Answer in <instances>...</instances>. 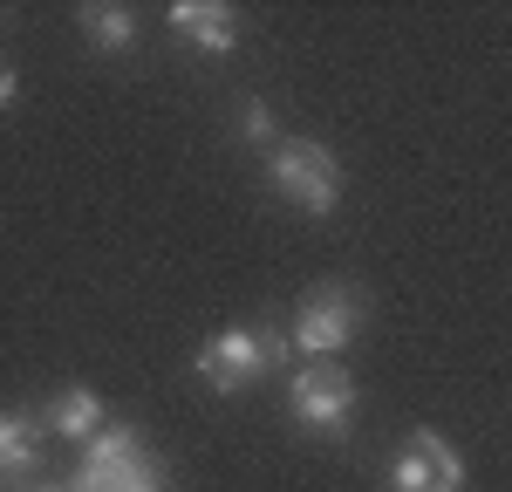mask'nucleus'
<instances>
[{
	"label": "nucleus",
	"instance_id": "6e6552de",
	"mask_svg": "<svg viewBox=\"0 0 512 492\" xmlns=\"http://www.w3.org/2000/svg\"><path fill=\"white\" fill-rule=\"evenodd\" d=\"M41 458V424L28 410H0V479H28Z\"/></svg>",
	"mask_w": 512,
	"mask_h": 492
},
{
	"label": "nucleus",
	"instance_id": "9b49d317",
	"mask_svg": "<svg viewBox=\"0 0 512 492\" xmlns=\"http://www.w3.org/2000/svg\"><path fill=\"white\" fill-rule=\"evenodd\" d=\"M239 130H246V144H260V151H274V144H280V130H274V110H267L260 96H253V103L239 110Z\"/></svg>",
	"mask_w": 512,
	"mask_h": 492
},
{
	"label": "nucleus",
	"instance_id": "423d86ee",
	"mask_svg": "<svg viewBox=\"0 0 512 492\" xmlns=\"http://www.w3.org/2000/svg\"><path fill=\"white\" fill-rule=\"evenodd\" d=\"M164 21L178 28L185 48H205V55H233L239 48V7H226V0H171Z\"/></svg>",
	"mask_w": 512,
	"mask_h": 492
},
{
	"label": "nucleus",
	"instance_id": "4468645a",
	"mask_svg": "<svg viewBox=\"0 0 512 492\" xmlns=\"http://www.w3.org/2000/svg\"><path fill=\"white\" fill-rule=\"evenodd\" d=\"M35 492H76V486H35Z\"/></svg>",
	"mask_w": 512,
	"mask_h": 492
},
{
	"label": "nucleus",
	"instance_id": "7ed1b4c3",
	"mask_svg": "<svg viewBox=\"0 0 512 492\" xmlns=\"http://www.w3.org/2000/svg\"><path fill=\"white\" fill-rule=\"evenodd\" d=\"M76 492H164V465L144 451V438L130 424H103L89 445H82Z\"/></svg>",
	"mask_w": 512,
	"mask_h": 492
},
{
	"label": "nucleus",
	"instance_id": "f257e3e1",
	"mask_svg": "<svg viewBox=\"0 0 512 492\" xmlns=\"http://www.w3.org/2000/svg\"><path fill=\"white\" fill-rule=\"evenodd\" d=\"M362 322H369V294H362V287L355 281H315L301 294V308H294L287 342H294V356H308V363H335L355 335H362Z\"/></svg>",
	"mask_w": 512,
	"mask_h": 492
},
{
	"label": "nucleus",
	"instance_id": "0eeeda50",
	"mask_svg": "<svg viewBox=\"0 0 512 492\" xmlns=\"http://www.w3.org/2000/svg\"><path fill=\"white\" fill-rule=\"evenodd\" d=\"M41 424H48L55 438H76V445H89V438L110 424V404H103L89 383H69V390H55V397L41 404Z\"/></svg>",
	"mask_w": 512,
	"mask_h": 492
},
{
	"label": "nucleus",
	"instance_id": "20e7f679",
	"mask_svg": "<svg viewBox=\"0 0 512 492\" xmlns=\"http://www.w3.org/2000/svg\"><path fill=\"white\" fill-rule=\"evenodd\" d=\"M287 410L308 438H349L355 424V376L342 363H301L287 376Z\"/></svg>",
	"mask_w": 512,
	"mask_h": 492
},
{
	"label": "nucleus",
	"instance_id": "39448f33",
	"mask_svg": "<svg viewBox=\"0 0 512 492\" xmlns=\"http://www.w3.org/2000/svg\"><path fill=\"white\" fill-rule=\"evenodd\" d=\"M192 369L205 376V390H219V397H239L246 383H260L267 376V356H260V328H219L205 349L192 356Z\"/></svg>",
	"mask_w": 512,
	"mask_h": 492
},
{
	"label": "nucleus",
	"instance_id": "f8f14e48",
	"mask_svg": "<svg viewBox=\"0 0 512 492\" xmlns=\"http://www.w3.org/2000/svg\"><path fill=\"white\" fill-rule=\"evenodd\" d=\"M287 349H294V342H287L280 328H260V356H267V369H274V363H287Z\"/></svg>",
	"mask_w": 512,
	"mask_h": 492
},
{
	"label": "nucleus",
	"instance_id": "9d476101",
	"mask_svg": "<svg viewBox=\"0 0 512 492\" xmlns=\"http://www.w3.org/2000/svg\"><path fill=\"white\" fill-rule=\"evenodd\" d=\"M410 445L431 458V479L437 492H465V458H458V445L444 438V431H410Z\"/></svg>",
	"mask_w": 512,
	"mask_h": 492
},
{
	"label": "nucleus",
	"instance_id": "1a4fd4ad",
	"mask_svg": "<svg viewBox=\"0 0 512 492\" xmlns=\"http://www.w3.org/2000/svg\"><path fill=\"white\" fill-rule=\"evenodd\" d=\"M82 35H89V48L96 55H123V48H137V14L130 7H117V0H89L82 7Z\"/></svg>",
	"mask_w": 512,
	"mask_h": 492
},
{
	"label": "nucleus",
	"instance_id": "f03ea898",
	"mask_svg": "<svg viewBox=\"0 0 512 492\" xmlns=\"http://www.w3.org/2000/svg\"><path fill=\"white\" fill-rule=\"evenodd\" d=\"M267 185H274L294 212L328 219V212L342 205V158H335L321 137H280L274 151H267Z\"/></svg>",
	"mask_w": 512,
	"mask_h": 492
},
{
	"label": "nucleus",
	"instance_id": "ddd939ff",
	"mask_svg": "<svg viewBox=\"0 0 512 492\" xmlns=\"http://www.w3.org/2000/svg\"><path fill=\"white\" fill-rule=\"evenodd\" d=\"M14 96H21V76H14V69H7V62H0V110H7V103H14Z\"/></svg>",
	"mask_w": 512,
	"mask_h": 492
}]
</instances>
